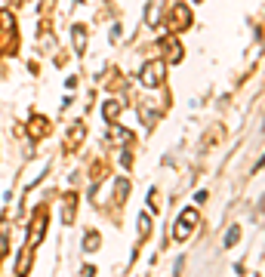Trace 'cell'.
<instances>
[{
  "instance_id": "obj_13",
  "label": "cell",
  "mask_w": 265,
  "mask_h": 277,
  "mask_svg": "<svg viewBox=\"0 0 265 277\" xmlns=\"http://www.w3.org/2000/svg\"><path fill=\"white\" fill-rule=\"evenodd\" d=\"M102 114H105L108 124H115L118 117H121V102H105V105H102Z\"/></svg>"
},
{
  "instance_id": "obj_4",
  "label": "cell",
  "mask_w": 265,
  "mask_h": 277,
  "mask_svg": "<svg viewBox=\"0 0 265 277\" xmlns=\"http://www.w3.org/2000/svg\"><path fill=\"white\" fill-rule=\"evenodd\" d=\"M201 222V213L195 210V207H188V210H182L179 213V219H176V225H173V237L176 241H185L188 234H192V228Z\"/></svg>"
},
{
  "instance_id": "obj_1",
  "label": "cell",
  "mask_w": 265,
  "mask_h": 277,
  "mask_svg": "<svg viewBox=\"0 0 265 277\" xmlns=\"http://www.w3.org/2000/svg\"><path fill=\"white\" fill-rule=\"evenodd\" d=\"M164 77H167V62L164 59H151L139 71V84L148 87V90H155V87H164Z\"/></svg>"
},
{
  "instance_id": "obj_3",
  "label": "cell",
  "mask_w": 265,
  "mask_h": 277,
  "mask_svg": "<svg viewBox=\"0 0 265 277\" xmlns=\"http://www.w3.org/2000/svg\"><path fill=\"white\" fill-rule=\"evenodd\" d=\"M47 219H50L47 207H37V213H34V222L28 225V241H25V247H28V250H34L37 244L44 241V231H47Z\"/></svg>"
},
{
  "instance_id": "obj_6",
  "label": "cell",
  "mask_w": 265,
  "mask_h": 277,
  "mask_svg": "<svg viewBox=\"0 0 265 277\" xmlns=\"http://www.w3.org/2000/svg\"><path fill=\"white\" fill-rule=\"evenodd\" d=\"M161 50H164V62H182V44H179V37L176 34H167V37H161V44H158Z\"/></svg>"
},
{
  "instance_id": "obj_8",
  "label": "cell",
  "mask_w": 265,
  "mask_h": 277,
  "mask_svg": "<svg viewBox=\"0 0 265 277\" xmlns=\"http://www.w3.org/2000/svg\"><path fill=\"white\" fill-rule=\"evenodd\" d=\"M50 117H44V114H31V121H28V133L34 136V139H44L47 133H50Z\"/></svg>"
},
{
  "instance_id": "obj_20",
  "label": "cell",
  "mask_w": 265,
  "mask_h": 277,
  "mask_svg": "<svg viewBox=\"0 0 265 277\" xmlns=\"http://www.w3.org/2000/svg\"><path fill=\"white\" fill-rule=\"evenodd\" d=\"M7 4H10V7H16V4H22V0H7Z\"/></svg>"
},
{
  "instance_id": "obj_7",
  "label": "cell",
  "mask_w": 265,
  "mask_h": 277,
  "mask_svg": "<svg viewBox=\"0 0 265 277\" xmlns=\"http://www.w3.org/2000/svg\"><path fill=\"white\" fill-rule=\"evenodd\" d=\"M164 7H167V0H148V10H145V25H148V28H158V25H161Z\"/></svg>"
},
{
  "instance_id": "obj_9",
  "label": "cell",
  "mask_w": 265,
  "mask_h": 277,
  "mask_svg": "<svg viewBox=\"0 0 265 277\" xmlns=\"http://www.w3.org/2000/svg\"><path fill=\"white\" fill-rule=\"evenodd\" d=\"M84 136H87V127H84V124H71V130H68V142H65V151H74V148H78V142H84Z\"/></svg>"
},
{
  "instance_id": "obj_10",
  "label": "cell",
  "mask_w": 265,
  "mask_h": 277,
  "mask_svg": "<svg viewBox=\"0 0 265 277\" xmlns=\"http://www.w3.org/2000/svg\"><path fill=\"white\" fill-rule=\"evenodd\" d=\"M74 207H78V194H65V201H62V222L65 225H71L74 222Z\"/></svg>"
},
{
  "instance_id": "obj_16",
  "label": "cell",
  "mask_w": 265,
  "mask_h": 277,
  "mask_svg": "<svg viewBox=\"0 0 265 277\" xmlns=\"http://www.w3.org/2000/svg\"><path fill=\"white\" fill-rule=\"evenodd\" d=\"M99 244H102L99 231H87V237H84V253H93V250H99Z\"/></svg>"
},
{
  "instance_id": "obj_17",
  "label": "cell",
  "mask_w": 265,
  "mask_h": 277,
  "mask_svg": "<svg viewBox=\"0 0 265 277\" xmlns=\"http://www.w3.org/2000/svg\"><path fill=\"white\" fill-rule=\"evenodd\" d=\"M74 47H78L81 53L87 50V28L84 25H74Z\"/></svg>"
},
{
  "instance_id": "obj_15",
  "label": "cell",
  "mask_w": 265,
  "mask_h": 277,
  "mask_svg": "<svg viewBox=\"0 0 265 277\" xmlns=\"http://www.w3.org/2000/svg\"><path fill=\"white\" fill-rule=\"evenodd\" d=\"M7 250H10V222L0 219V256H7Z\"/></svg>"
},
{
  "instance_id": "obj_18",
  "label": "cell",
  "mask_w": 265,
  "mask_h": 277,
  "mask_svg": "<svg viewBox=\"0 0 265 277\" xmlns=\"http://www.w3.org/2000/svg\"><path fill=\"white\" fill-rule=\"evenodd\" d=\"M148 234H151V219L148 216H139V241H145Z\"/></svg>"
},
{
  "instance_id": "obj_14",
  "label": "cell",
  "mask_w": 265,
  "mask_h": 277,
  "mask_svg": "<svg viewBox=\"0 0 265 277\" xmlns=\"http://www.w3.org/2000/svg\"><path fill=\"white\" fill-rule=\"evenodd\" d=\"M127 194H130V182H127V179H118V182H115V204H118V207L127 201Z\"/></svg>"
},
{
  "instance_id": "obj_19",
  "label": "cell",
  "mask_w": 265,
  "mask_h": 277,
  "mask_svg": "<svg viewBox=\"0 0 265 277\" xmlns=\"http://www.w3.org/2000/svg\"><path fill=\"white\" fill-rule=\"evenodd\" d=\"M241 237V228H229V234H225V247H235Z\"/></svg>"
},
{
  "instance_id": "obj_12",
  "label": "cell",
  "mask_w": 265,
  "mask_h": 277,
  "mask_svg": "<svg viewBox=\"0 0 265 277\" xmlns=\"http://www.w3.org/2000/svg\"><path fill=\"white\" fill-rule=\"evenodd\" d=\"M139 117H142V124H145L148 130H151V127L158 124V114L151 111V105H148V102H142V105H139Z\"/></svg>"
},
{
  "instance_id": "obj_5",
  "label": "cell",
  "mask_w": 265,
  "mask_h": 277,
  "mask_svg": "<svg viewBox=\"0 0 265 277\" xmlns=\"http://www.w3.org/2000/svg\"><path fill=\"white\" fill-rule=\"evenodd\" d=\"M188 25H192V10H188V4H173L170 7V34H179Z\"/></svg>"
},
{
  "instance_id": "obj_11",
  "label": "cell",
  "mask_w": 265,
  "mask_h": 277,
  "mask_svg": "<svg viewBox=\"0 0 265 277\" xmlns=\"http://www.w3.org/2000/svg\"><path fill=\"white\" fill-rule=\"evenodd\" d=\"M31 262H34V256H31V250L25 247V250L19 253V262H16V274H19V277H28V271H31Z\"/></svg>"
},
{
  "instance_id": "obj_2",
  "label": "cell",
  "mask_w": 265,
  "mask_h": 277,
  "mask_svg": "<svg viewBox=\"0 0 265 277\" xmlns=\"http://www.w3.org/2000/svg\"><path fill=\"white\" fill-rule=\"evenodd\" d=\"M16 19L13 13H0V56L16 53Z\"/></svg>"
}]
</instances>
